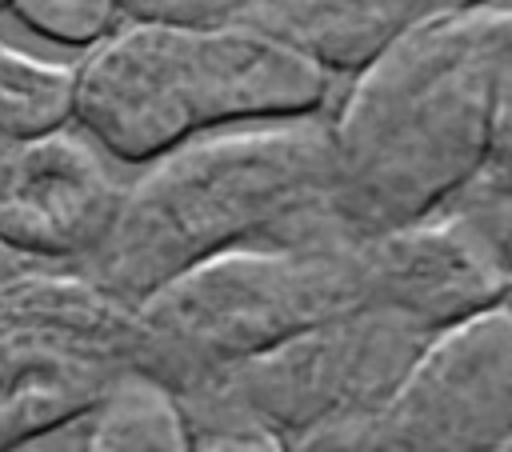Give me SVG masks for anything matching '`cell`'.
Segmentation results:
<instances>
[{
	"instance_id": "cell-1",
	"label": "cell",
	"mask_w": 512,
	"mask_h": 452,
	"mask_svg": "<svg viewBox=\"0 0 512 452\" xmlns=\"http://www.w3.org/2000/svg\"><path fill=\"white\" fill-rule=\"evenodd\" d=\"M512 4L488 0L412 20L324 108V224L356 244L448 204L484 160L492 68Z\"/></svg>"
},
{
	"instance_id": "cell-2",
	"label": "cell",
	"mask_w": 512,
	"mask_h": 452,
	"mask_svg": "<svg viewBox=\"0 0 512 452\" xmlns=\"http://www.w3.org/2000/svg\"><path fill=\"white\" fill-rule=\"evenodd\" d=\"M324 188V112L200 128L140 164L104 240L76 264L140 304L180 268L244 240L344 244L324 224Z\"/></svg>"
},
{
	"instance_id": "cell-3",
	"label": "cell",
	"mask_w": 512,
	"mask_h": 452,
	"mask_svg": "<svg viewBox=\"0 0 512 452\" xmlns=\"http://www.w3.org/2000/svg\"><path fill=\"white\" fill-rule=\"evenodd\" d=\"M356 304H364L356 244L244 240L180 268L136 304L144 332L136 364L176 392Z\"/></svg>"
},
{
	"instance_id": "cell-4",
	"label": "cell",
	"mask_w": 512,
	"mask_h": 452,
	"mask_svg": "<svg viewBox=\"0 0 512 452\" xmlns=\"http://www.w3.org/2000/svg\"><path fill=\"white\" fill-rule=\"evenodd\" d=\"M428 332L356 304L220 368L228 388L296 452H360L364 428Z\"/></svg>"
},
{
	"instance_id": "cell-5",
	"label": "cell",
	"mask_w": 512,
	"mask_h": 452,
	"mask_svg": "<svg viewBox=\"0 0 512 452\" xmlns=\"http://www.w3.org/2000/svg\"><path fill=\"white\" fill-rule=\"evenodd\" d=\"M360 452H512V304L428 332Z\"/></svg>"
},
{
	"instance_id": "cell-6",
	"label": "cell",
	"mask_w": 512,
	"mask_h": 452,
	"mask_svg": "<svg viewBox=\"0 0 512 452\" xmlns=\"http://www.w3.org/2000/svg\"><path fill=\"white\" fill-rule=\"evenodd\" d=\"M364 304H376L420 332L512 300V280L492 232L456 204L356 240Z\"/></svg>"
},
{
	"instance_id": "cell-7",
	"label": "cell",
	"mask_w": 512,
	"mask_h": 452,
	"mask_svg": "<svg viewBox=\"0 0 512 452\" xmlns=\"http://www.w3.org/2000/svg\"><path fill=\"white\" fill-rule=\"evenodd\" d=\"M68 120L120 164H144L192 136L180 24L120 20L104 40L84 48L72 64Z\"/></svg>"
},
{
	"instance_id": "cell-8",
	"label": "cell",
	"mask_w": 512,
	"mask_h": 452,
	"mask_svg": "<svg viewBox=\"0 0 512 452\" xmlns=\"http://www.w3.org/2000/svg\"><path fill=\"white\" fill-rule=\"evenodd\" d=\"M124 184L72 120L16 136L0 164V240L32 260L76 264L104 240Z\"/></svg>"
},
{
	"instance_id": "cell-9",
	"label": "cell",
	"mask_w": 512,
	"mask_h": 452,
	"mask_svg": "<svg viewBox=\"0 0 512 452\" xmlns=\"http://www.w3.org/2000/svg\"><path fill=\"white\" fill-rule=\"evenodd\" d=\"M180 68L196 132L324 112L340 80L300 44L244 20L180 24Z\"/></svg>"
},
{
	"instance_id": "cell-10",
	"label": "cell",
	"mask_w": 512,
	"mask_h": 452,
	"mask_svg": "<svg viewBox=\"0 0 512 452\" xmlns=\"http://www.w3.org/2000/svg\"><path fill=\"white\" fill-rule=\"evenodd\" d=\"M132 364L120 348L48 324L0 328V452L68 420L100 396V388Z\"/></svg>"
},
{
	"instance_id": "cell-11",
	"label": "cell",
	"mask_w": 512,
	"mask_h": 452,
	"mask_svg": "<svg viewBox=\"0 0 512 452\" xmlns=\"http://www.w3.org/2000/svg\"><path fill=\"white\" fill-rule=\"evenodd\" d=\"M472 4L488 0H244L232 20L268 28L348 76L412 20Z\"/></svg>"
},
{
	"instance_id": "cell-12",
	"label": "cell",
	"mask_w": 512,
	"mask_h": 452,
	"mask_svg": "<svg viewBox=\"0 0 512 452\" xmlns=\"http://www.w3.org/2000/svg\"><path fill=\"white\" fill-rule=\"evenodd\" d=\"M20 452H188L176 392L140 364H124L92 404L52 424Z\"/></svg>"
},
{
	"instance_id": "cell-13",
	"label": "cell",
	"mask_w": 512,
	"mask_h": 452,
	"mask_svg": "<svg viewBox=\"0 0 512 452\" xmlns=\"http://www.w3.org/2000/svg\"><path fill=\"white\" fill-rule=\"evenodd\" d=\"M72 64L40 60L0 36V132L28 136L68 120Z\"/></svg>"
},
{
	"instance_id": "cell-14",
	"label": "cell",
	"mask_w": 512,
	"mask_h": 452,
	"mask_svg": "<svg viewBox=\"0 0 512 452\" xmlns=\"http://www.w3.org/2000/svg\"><path fill=\"white\" fill-rule=\"evenodd\" d=\"M8 12L40 40L56 48H92L120 20V0H8Z\"/></svg>"
},
{
	"instance_id": "cell-15",
	"label": "cell",
	"mask_w": 512,
	"mask_h": 452,
	"mask_svg": "<svg viewBox=\"0 0 512 452\" xmlns=\"http://www.w3.org/2000/svg\"><path fill=\"white\" fill-rule=\"evenodd\" d=\"M464 188L512 192V36L504 40L496 68H492L488 120H484V160Z\"/></svg>"
},
{
	"instance_id": "cell-16",
	"label": "cell",
	"mask_w": 512,
	"mask_h": 452,
	"mask_svg": "<svg viewBox=\"0 0 512 452\" xmlns=\"http://www.w3.org/2000/svg\"><path fill=\"white\" fill-rule=\"evenodd\" d=\"M244 0H120L124 20H160V24H220L232 20Z\"/></svg>"
},
{
	"instance_id": "cell-17",
	"label": "cell",
	"mask_w": 512,
	"mask_h": 452,
	"mask_svg": "<svg viewBox=\"0 0 512 452\" xmlns=\"http://www.w3.org/2000/svg\"><path fill=\"white\" fill-rule=\"evenodd\" d=\"M448 204L456 208H468L496 240L500 248V260L508 268V280H512V192H476V188H460Z\"/></svg>"
},
{
	"instance_id": "cell-18",
	"label": "cell",
	"mask_w": 512,
	"mask_h": 452,
	"mask_svg": "<svg viewBox=\"0 0 512 452\" xmlns=\"http://www.w3.org/2000/svg\"><path fill=\"white\" fill-rule=\"evenodd\" d=\"M28 264H32V256H24V252H16V248H8L0 240V280L12 276V272H20V268H28Z\"/></svg>"
},
{
	"instance_id": "cell-19",
	"label": "cell",
	"mask_w": 512,
	"mask_h": 452,
	"mask_svg": "<svg viewBox=\"0 0 512 452\" xmlns=\"http://www.w3.org/2000/svg\"><path fill=\"white\" fill-rule=\"evenodd\" d=\"M8 144H12V136H4V132H0V164H4V152H8Z\"/></svg>"
},
{
	"instance_id": "cell-20",
	"label": "cell",
	"mask_w": 512,
	"mask_h": 452,
	"mask_svg": "<svg viewBox=\"0 0 512 452\" xmlns=\"http://www.w3.org/2000/svg\"><path fill=\"white\" fill-rule=\"evenodd\" d=\"M4 8H8V0H0V12H4Z\"/></svg>"
}]
</instances>
